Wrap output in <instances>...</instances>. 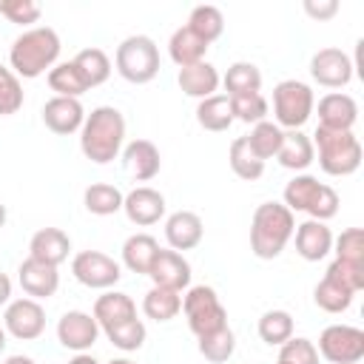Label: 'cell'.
<instances>
[{
  "mask_svg": "<svg viewBox=\"0 0 364 364\" xmlns=\"http://www.w3.org/2000/svg\"><path fill=\"white\" fill-rule=\"evenodd\" d=\"M9 301H11V279L0 270V307L9 304Z\"/></svg>",
  "mask_w": 364,
  "mask_h": 364,
  "instance_id": "48",
  "label": "cell"
},
{
  "mask_svg": "<svg viewBox=\"0 0 364 364\" xmlns=\"http://www.w3.org/2000/svg\"><path fill=\"white\" fill-rule=\"evenodd\" d=\"M333 253L338 262L364 267V230L347 228V230H341V236H333Z\"/></svg>",
  "mask_w": 364,
  "mask_h": 364,
  "instance_id": "42",
  "label": "cell"
},
{
  "mask_svg": "<svg viewBox=\"0 0 364 364\" xmlns=\"http://www.w3.org/2000/svg\"><path fill=\"white\" fill-rule=\"evenodd\" d=\"M46 80H48V88L54 91V97H71V100H80V97L88 91V82L82 80V74H80V68L74 65V60H68V63H57V65L46 74Z\"/></svg>",
  "mask_w": 364,
  "mask_h": 364,
  "instance_id": "30",
  "label": "cell"
},
{
  "mask_svg": "<svg viewBox=\"0 0 364 364\" xmlns=\"http://www.w3.org/2000/svg\"><path fill=\"white\" fill-rule=\"evenodd\" d=\"M324 182H318L313 173H296L287 185H284V193H282V205L290 210V213H307L313 208V202L318 199Z\"/></svg>",
  "mask_w": 364,
  "mask_h": 364,
  "instance_id": "26",
  "label": "cell"
},
{
  "mask_svg": "<svg viewBox=\"0 0 364 364\" xmlns=\"http://www.w3.org/2000/svg\"><path fill=\"white\" fill-rule=\"evenodd\" d=\"M222 85H225L228 97L256 94V91H262V71H259V65H253L247 60H239V63L228 65V71L222 77Z\"/></svg>",
  "mask_w": 364,
  "mask_h": 364,
  "instance_id": "32",
  "label": "cell"
},
{
  "mask_svg": "<svg viewBox=\"0 0 364 364\" xmlns=\"http://www.w3.org/2000/svg\"><path fill=\"white\" fill-rule=\"evenodd\" d=\"M316 97L313 88L301 80H282L273 88V117L282 131H301V125L313 117Z\"/></svg>",
  "mask_w": 364,
  "mask_h": 364,
  "instance_id": "6",
  "label": "cell"
},
{
  "mask_svg": "<svg viewBox=\"0 0 364 364\" xmlns=\"http://www.w3.org/2000/svg\"><path fill=\"white\" fill-rule=\"evenodd\" d=\"M17 282L23 287V293L28 299H51L60 287V273L54 264H46V262H37V259H23L20 267H17Z\"/></svg>",
  "mask_w": 364,
  "mask_h": 364,
  "instance_id": "14",
  "label": "cell"
},
{
  "mask_svg": "<svg viewBox=\"0 0 364 364\" xmlns=\"http://www.w3.org/2000/svg\"><path fill=\"white\" fill-rule=\"evenodd\" d=\"M353 299H355V293H353L350 287L338 284V282L330 279V276H324V279L316 284V290H313V301H316V307L324 310V313H333V316L350 310Z\"/></svg>",
  "mask_w": 364,
  "mask_h": 364,
  "instance_id": "33",
  "label": "cell"
},
{
  "mask_svg": "<svg viewBox=\"0 0 364 364\" xmlns=\"http://www.w3.org/2000/svg\"><path fill=\"white\" fill-rule=\"evenodd\" d=\"M279 361L282 364H318V350L316 341L304 336H293L279 347Z\"/></svg>",
  "mask_w": 364,
  "mask_h": 364,
  "instance_id": "44",
  "label": "cell"
},
{
  "mask_svg": "<svg viewBox=\"0 0 364 364\" xmlns=\"http://www.w3.org/2000/svg\"><path fill=\"white\" fill-rule=\"evenodd\" d=\"M43 122L51 134L57 136H68V134H77L85 122V108L80 100H71V97H51L46 105H43Z\"/></svg>",
  "mask_w": 364,
  "mask_h": 364,
  "instance_id": "16",
  "label": "cell"
},
{
  "mask_svg": "<svg viewBox=\"0 0 364 364\" xmlns=\"http://www.w3.org/2000/svg\"><path fill=\"white\" fill-rule=\"evenodd\" d=\"M40 6L34 0H0V14L9 20V23H17V26H31L40 20Z\"/></svg>",
  "mask_w": 364,
  "mask_h": 364,
  "instance_id": "45",
  "label": "cell"
},
{
  "mask_svg": "<svg viewBox=\"0 0 364 364\" xmlns=\"http://www.w3.org/2000/svg\"><path fill=\"white\" fill-rule=\"evenodd\" d=\"M3 364H34V358H28V355H9Z\"/></svg>",
  "mask_w": 364,
  "mask_h": 364,
  "instance_id": "50",
  "label": "cell"
},
{
  "mask_svg": "<svg viewBox=\"0 0 364 364\" xmlns=\"http://www.w3.org/2000/svg\"><path fill=\"white\" fill-rule=\"evenodd\" d=\"M316 350L318 358L330 364H358L364 358V330L353 324H327Z\"/></svg>",
  "mask_w": 364,
  "mask_h": 364,
  "instance_id": "8",
  "label": "cell"
},
{
  "mask_svg": "<svg viewBox=\"0 0 364 364\" xmlns=\"http://www.w3.org/2000/svg\"><path fill=\"white\" fill-rule=\"evenodd\" d=\"M122 199H125V193L117 185H108V182H94L82 193V205L94 216H114V213H119L122 210Z\"/></svg>",
  "mask_w": 364,
  "mask_h": 364,
  "instance_id": "29",
  "label": "cell"
},
{
  "mask_svg": "<svg viewBox=\"0 0 364 364\" xmlns=\"http://www.w3.org/2000/svg\"><path fill=\"white\" fill-rule=\"evenodd\" d=\"M208 48H210V46H208L205 40H199L188 26L176 28V31L171 34V40H168V57H171L179 68H188V65L202 63L205 54H208Z\"/></svg>",
  "mask_w": 364,
  "mask_h": 364,
  "instance_id": "27",
  "label": "cell"
},
{
  "mask_svg": "<svg viewBox=\"0 0 364 364\" xmlns=\"http://www.w3.org/2000/svg\"><path fill=\"white\" fill-rule=\"evenodd\" d=\"M256 330L264 344L282 347L287 338H293V316L287 310H267V313H262Z\"/></svg>",
  "mask_w": 364,
  "mask_h": 364,
  "instance_id": "38",
  "label": "cell"
},
{
  "mask_svg": "<svg viewBox=\"0 0 364 364\" xmlns=\"http://www.w3.org/2000/svg\"><path fill=\"white\" fill-rule=\"evenodd\" d=\"M20 108H23V82L9 65H0V117H11Z\"/></svg>",
  "mask_w": 364,
  "mask_h": 364,
  "instance_id": "43",
  "label": "cell"
},
{
  "mask_svg": "<svg viewBox=\"0 0 364 364\" xmlns=\"http://www.w3.org/2000/svg\"><path fill=\"white\" fill-rule=\"evenodd\" d=\"M100 324L85 310H68L57 321V341L71 353H88L100 338Z\"/></svg>",
  "mask_w": 364,
  "mask_h": 364,
  "instance_id": "12",
  "label": "cell"
},
{
  "mask_svg": "<svg viewBox=\"0 0 364 364\" xmlns=\"http://www.w3.org/2000/svg\"><path fill=\"white\" fill-rule=\"evenodd\" d=\"M71 253V236L63 228H40L28 239V256L46 264L60 267Z\"/></svg>",
  "mask_w": 364,
  "mask_h": 364,
  "instance_id": "21",
  "label": "cell"
},
{
  "mask_svg": "<svg viewBox=\"0 0 364 364\" xmlns=\"http://www.w3.org/2000/svg\"><path fill=\"white\" fill-rule=\"evenodd\" d=\"M228 162H230V171L245 179V182H256L262 173H264V162L250 151L247 139L245 136H236L230 142V151H228Z\"/></svg>",
  "mask_w": 364,
  "mask_h": 364,
  "instance_id": "34",
  "label": "cell"
},
{
  "mask_svg": "<svg viewBox=\"0 0 364 364\" xmlns=\"http://www.w3.org/2000/svg\"><path fill=\"white\" fill-rule=\"evenodd\" d=\"M313 151H318V168L327 176H350L361 168V142L353 131H330V128H316Z\"/></svg>",
  "mask_w": 364,
  "mask_h": 364,
  "instance_id": "4",
  "label": "cell"
},
{
  "mask_svg": "<svg viewBox=\"0 0 364 364\" xmlns=\"http://www.w3.org/2000/svg\"><path fill=\"white\" fill-rule=\"evenodd\" d=\"M199 40H205L208 46L213 43V40H219L222 37V31H225V17H222V11L216 9V6H196L191 14H188V23H185Z\"/></svg>",
  "mask_w": 364,
  "mask_h": 364,
  "instance_id": "37",
  "label": "cell"
},
{
  "mask_svg": "<svg viewBox=\"0 0 364 364\" xmlns=\"http://www.w3.org/2000/svg\"><path fill=\"white\" fill-rule=\"evenodd\" d=\"M122 168L131 179L136 182H148L159 173L162 168V156H159V148L151 142V139H131L125 148H122Z\"/></svg>",
  "mask_w": 364,
  "mask_h": 364,
  "instance_id": "19",
  "label": "cell"
},
{
  "mask_svg": "<svg viewBox=\"0 0 364 364\" xmlns=\"http://www.w3.org/2000/svg\"><path fill=\"white\" fill-rule=\"evenodd\" d=\"M199 353L205 355V361L210 364H225L233 353H236V333L230 327H222L216 333H208L202 338H196Z\"/></svg>",
  "mask_w": 364,
  "mask_h": 364,
  "instance_id": "39",
  "label": "cell"
},
{
  "mask_svg": "<svg viewBox=\"0 0 364 364\" xmlns=\"http://www.w3.org/2000/svg\"><path fill=\"white\" fill-rule=\"evenodd\" d=\"M165 210H168L165 196H162L156 188H151V185H139V188L128 191L125 199H122V213H125L128 222L136 225V228H151V225H156V222L165 216Z\"/></svg>",
  "mask_w": 364,
  "mask_h": 364,
  "instance_id": "13",
  "label": "cell"
},
{
  "mask_svg": "<svg viewBox=\"0 0 364 364\" xmlns=\"http://www.w3.org/2000/svg\"><path fill=\"white\" fill-rule=\"evenodd\" d=\"M142 313L154 321H171L182 313V293L154 284L142 299Z\"/></svg>",
  "mask_w": 364,
  "mask_h": 364,
  "instance_id": "31",
  "label": "cell"
},
{
  "mask_svg": "<svg viewBox=\"0 0 364 364\" xmlns=\"http://www.w3.org/2000/svg\"><path fill=\"white\" fill-rule=\"evenodd\" d=\"M276 364H282V361H276Z\"/></svg>",
  "mask_w": 364,
  "mask_h": 364,
  "instance_id": "54",
  "label": "cell"
},
{
  "mask_svg": "<svg viewBox=\"0 0 364 364\" xmlns=\"http://www.w3.org/2000/svg\"><path fill=\"white\" fill-rule=\"evenodd\" d=\"M6 344H9V333H6V327L0 324V353L6 350Z\"/></svg>",
  "mask_w": 364,
  "mask_h": 364,
  "instance_id": "51",
  "label": "cell"
},
{
  "mask_svg": "<svg viewBox=\"0 0 364 364\" xmlns=\"http://www.w3.org/2000/svg\"><path fill=\"white\" fill-rule=\"evenodd\" d=\"M301 9H304V14L310 20L324 23V20H330V17L338 14V0H304Z\"/></svg>",
  "mask_w": 364,
  "mask_h": 364,
  "instance_id": "47",
  "label": "cell"
},
{
  "mask_svg": "<svg viewBox=\"0 0 364 364\" xmlns=\"http://www.w3.org/2000/svg\"><path fill=\"white\" fill-rule=\"evenodd\" d=\"M182 313H185L188 327H191V333L196 338L228 327V310L219 301L216 290L208 287V284H193V287L185 290V296H182Z\"/></svg>",
  "mask_w": 364,
  "mask_h": 364,
  "instance_id": "7",
  "label": "cell"
},
{
  "mask_svg": "<svg viewBox=\"0 0 364 364\" xmlns=\"http://www.w3.org/2000/svg\"><path fill=\"white\" fill-rule=\"evenodd\" d=\"M125 145V117L114 105H97L85 114L80 128V151L94 165H108L122 154Z\"/></svg>",
  "mask_w": 364,
  "mask_h": 364,
  "instance_id": "1",
  "label": "cell"
},
{
  "mask_svg": "<svg viewBox=\"0 0 364 364\" xmlns=\"http://www.w3.org/2000/svg\"><path fill=\"white\" fill-rule=\"evenodd\" d=\"M230 100V111H233V119L245 122V125H256L262 119H267V100L262 97V91L256 94H239V97H228Z\"/></svg>",
  "mask_w": 364,
  "mask_h": 364,
  "instance_id": "41",
  "label": "cell"
},
{
  "mask_svg": "<svg viewBox=\"0 0 364 364\" xmlns=\"http://www.w3.org/2000/svg\"><path fill=\"white\" fill-rule=\"evenodd\" d=\"M6 219H9V210H6V205H3V202H0V228H3V225H6Z\"/></svg>",
  "mask_w": 364,
  "mask_h": 364,
  "instance_id": "52",
  "label": "cell"
},
{
  "mask_svg": "<svg viewBox=\"0 0 364 364\" xmlns=\"http://www.w3.org/2000/svg\"><path fill=\"white\" fill-rule=\"evenodd\" d=\"M324 276H330V279H336L338 284H344V287H350L353 293H358V290H364V267H361V264H347V262H338V259H333Z\"/></svg>",
  "mask_w": 364,
  "mask_h": 364,
  "instance_id": "46",
  "label": "cell"
},
{
  "mask_svg": "<svg viewBox=\"0 0 364 364\" xmlns=\"http://www.w3.org/2000/svg\"><path fill=\"white\" fill-rule=\"evenodd\" d=\"M105 364H136V361H131V358L122 355V358H111V361H105Z\"/></svg>",
  "mask_w": 364,
  "mask_h": 364,
  "instance_id": "53",
  "label": "cell"
},
{
  "mask_svg": "<svg viewBox=\"0 0 364 364\" xmlns=\"http://www.w3.org/2000/svg\"><path fill=\"white\" fill-rule=\"evenodd\" d=\"M282 136H284V131H282L276 122L262 119V122H256V125L250 128V134H247L245 139H247L250 151H253V154H256L262 162H267V159H273V156L279 154Z\"/></svg>",
  "mask_w": 364,
  "mask_h": 364,
  "instance_id": "36",
  "label": "cell"
},
{
  "mask_svg": "<svg viewBox=\"0 0 364 364\" xmlns=\"http://www.w3.org/2000/svg\"><path fill=\"white\" fill-rule=\"evenodd\" d=\"M91 316L97 318L100 330H108V327H117V324H122V321L136 318V304H134V299H131L128 293L105 290L102 296H97Z\"/></svg>",
  "mask_w": 364,
  "mask_h": 364,
  "instance_id": "22",
  "label": "cell"
},
{
  "mask_svg": "<svg viewBox=\"0 0 364 364\" xmlns=\"http://www.w3.org/2000/svg\"><path fill=\"white\" fill-rule=\"evenodd\" d=\"M156 253H159V242L151 233H134L122 242V267H128L136 276H148Z\"/></svg>",
  "mask_w": 364,
  "mask_h": 364,
  "instance_id": "25",
  "label": "cell"
},
{
  "mask_svg": "<svg viewBox=\"0 0 364 364\" xmlns=\"http://www.w3.org/2000/svg\"><path fill=\"white\" fill-rule=\"evenodd\" d=\"M117 74L131 85H145L159 74V46L148 34H131L117 46Z\"/></svg>",
  "mask_w": 364,
  "mask_h": 364,
  "instance_id": "5",
  "label": "cell"
},
{
  "mask_svg": "<svg viewBox=\"0 0 364 364\" xmlns=\"http://www.w3.org/2000/svg\"><path fill=\"white\" fill-rule=\"evenodd\" d=\"M148 276H151V282L156 287H168V290H176V293L191 287V264H188V259L182 253H176L171 247L168 250L159 247Z\"/></svg>",
  "mask_w": 364,
  "mask_h": 364,
  "instance_id": "15",
  "label": "cell"
},
{
  "mask_svg": "<svg viewBox=\"0 0 364 364\" xmlns=\"http://www.w3.org/2000/svg\"><path fill=\"white\" fill-rule=\"evenodd\" d=\"M102 333H105V338H108L117 350H122V353H134V350H139V347L145 344V338H148V327H145L142 318L122 321V324L108 327V330H102Z\"/></svg>",
  "mask_w": 364,
  "mask_h": 364,
  "instance_id": "40",
  "label": "cell"
},
{
  "mask_svg": "<svg viewBox=\"0 0 364 364\" xmlns=\"http://www.w3.org/2000/svg\"><path fill=\"white\" fill-rule=\"evenodd\" d=\"M202 236H205V225H202V216L193 210H173L165 219V242L176 253L199 247Z\"/></svg>",
  "mask_w": 364,
  "mask_h": 364,
  "instance_id": "17",
  "label": "cell"
},
{
  "mask_svg": "<svg viewBox=\"0 0 364 364\" xmlns=\"http://www.w3.org/2000/svg\"><path fill=\"white\" fill-rule=\"evenodd\" d=\"M3 327L17 341H34L46 333V310L37 299H11L3 313Z\"/></svg>",
  "mask_w": 364,
  "mask_h": 364,
  "instance_id": "10",
  "label": "cell"
},
{
  "mask_svg": "<svg viewBox=\"0 0 364 364\" xmlns=\"http://www.w3.org/2000/svg\"><path fill=\"white\" fill-rule=\"evenodd\" d=\"M196 122L199 128L210 131V134H222L233 125V111H230V100L228 94H213L208 100L196 102Z\"/></svg>",
  "mask_w": 364,
  "mask_h": 364,
  "instance_id": "28",
  "label": "cell"
},
{
  "mask_svg": "<svg viewBox=\"0 0 364 364\" xmlns=\"http://www.w3.org/2000/svg\"><path fill=\"white\" fill-rule=\"evenodd\" d=\"M60 57V34L51 26L26 28L9 48V68L20 80H37L57 65Z\"/></svg>",
  "mask_w": 364,
  "mask_h": 364,
  "instance_id": "2",
  "label": "cell"
},
{
  "mask_svg": "<svg viewBox=\"0 0 364 364\" xmlns=\"http://www.w3.org/2000/svg\"><path fill=\"white\" fill-rule=\"evenodd\" d=\"M71 276L88 290H111L122 279V264L102 250H80L71 259Z\"/></svg>",
  "mask_w": 364,
  "mask_h": 364,
  "instance_id": "9",
  "label": "cell"
},
{
  "mask_svg": "<svg viewBox=\"0 0 364 364\" xmlns=\"http://www.w3.org/2000/svg\"><path fill=\"white\" fill-rule=\"evenodd\" d=\"M293 236H296V253L304 262H321L333 250V230L327 228V222L304 219L301 225H296Z\"/></svg>",
  "mask_w": 364,
  "mask_h": 364,
  "instance_id": "20",
  "label": "cell"
},
{
  "mask_svg": "<svg viewBox=\"0 0 364 364\" xmlns=\"http://www.w3.org/2000/svg\"><path fill=\"white\" fill-rule=\"evenodd\" d=\"M74 65L80 68V74H82V80L88 82V88H97V85H102V82L111 77V60H108V54H105L102 48H97V46L82 48V51L74 57Z\"/></svg>",
  "mask_w": 364,
  "mask_h": 364,
  "instance_id": "35",
  "label": "cell"
},
{
  "mask_svg": "<svg viewBox=\"0 0 364 364\" xmlns=\"http://www.w3.org/2000/svg\"><path fill=\"white\" fill-rule=\"evenodd\" d=\"M353 74H355V63L341 48L327 46L310 57V77L321 88H344V85H350Z\"/></svg>",
  "mask_w": 364,
  "mask_h": 364,
  "instance_id": "11",
  "label": "cell"
},
{
  "mask_svg": "<svg viewBox=\"0 0 364 364\" xmlns=\"http://www.w3.org/2000/svg\"><path fill=\"white\" fill-rule=\"evenodd\" d=\"M68 364H100V361H97L91 353H74V358H71Z\"/></svg>",
  "mask_w": 364,
  "mask_h": 364,
  "instance_id": "49",
  "label": "cell"
},
{
  "mask_svg": "<svg viewBox=\"0 0 364 364\" xmlns=\"http://www.w3.org/2000/svg\"><path fill=\"white\" fill-rule=\"evenodd\" d=\"M296 219L282 202H262L250 219V250L256 259H276L293 239Z\"/></svg>",
  "mask_w": 364,
  "mask_h": 364,
  "instance_id": "3",
  "label": "cell"
},
{
  "mask_svg": "<svg viewBox=\"0 0 364 364\" xmlns=\"http://www.w3.org/2000/svg\"><path fill=\"white\" fill-rule=\"evenodd\" d=\"M358 122V102L344 91H330L318 100V128L353 131Z\"/></svg>",
  "mask_w": 364,
  "mask_h": 364,
  "instance_id": "18",
  "label": "cell"
},
{
  "mask_svg": "<svg viewBox=\"0 0 364 364\" xmlns=\"http://www.w3.org/2000/svg\"><path fill=\"white\" fill-rule=\"evenodd\" d=\"M276 159H279V165L287 168V171H296V173L307 171V168L316 162L313 139H310L304 131H284Z\"/></svg>",
  "mask_w": 364,
  "mask_h": 364,
  "instance_id": "24",
  "label": "cell"
},
{
  "mask_svg": "<svg viewBox=\"0 0 364 364\" xmlns=\"http://www.w3.org/2000/svg\"><path fill=\"white\" fill-rule=\"evenodd\" d=\"M176 82H179L182 94H188V97H193V100H208V97L216 94L222 77H219L216 65H210L208 60H202V63H196V65L179 68Z\"/></svg>",
  "mask_w": 364,
  "mask_h": 364,
  "instance_id": "23",
  "label": "cell"
}]
</instances>
